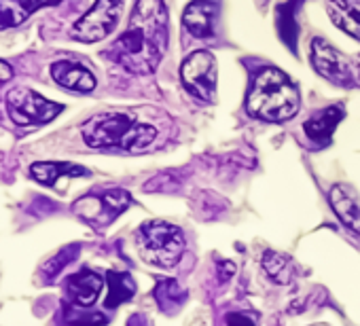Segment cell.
<instances>
[{"label":"cell","instance_id":"obj_1","mask_svg":"<svg viewBox=\"0 0 360 326\" xmlns=\"http://www.w3.org/2000/svg\"><path fill=\"white\" fill-rule=\"evenodd\" d=\"M167 47V11L163 0H136L127 30L108 56L125 70L148 74L157 68Z\"/></svg>","mask_w":360,"mask_h":326},{"label":"cell","instance_id":"obj_2","mask_svg":"<svg viewBox=\"0 0 360 326\" xmlns=\"http://www.w3.org/2000/svg\"><path fill=\"white\" fill-rule=\"evenodd\" d=\"M159 138V127L140 121L136 112H102L83 125V140L91 148L142 152Z\"/></svg>","mask_w":360,"mask_h":326},{"label":"cell","instance_id":"obj_3","mask_svg":"<svg viewBox=\"0 0 360 326\" xmlns=\"http://www.w3.org/2000/svg\"><path fill=\"white\" fill-rule=\"evenodd\" d=\"M246 108L252 117L280 123L297 115L299 91L284 72L278 68H265L250 85Z\"/></svg>","mask_w":360,"mask_h":326},{"label":"cell","instance_id":"obj_4","mask_svg":"<svg viewBox=\"0 0 360 326\" xmlns=\"http://www.w3.org/2000/svg\"><path fill=\"white\" fill-rule=\"evenodd\" d=\"M140 250L142 256L157 267H176L185 254V235L178 227L165 221H148L140 227Z\"/></svg>","mask_w":360,"mask_h":326},{"label":"cell","instance_id":"obj_5","mask_svg":"<svg viewBox=\"0 0 360 326\" xmlns=\"http://www.w3.org/2000/svg\"><path fill=\"white\" fill-rule=\"evenodd\" d=\"M7 110L18 125L30 127V125H43L53 121L64 110V106L43 98L32 89L15 87L7 93Z\"/></svg>","mask_w":360,"mask_h":326},{"label":"cell","instance_id":"obj_6","mask_svg":"<svg viewBox=\"0 0 360 326\" xmlns=\"http://www.w3.org/2000/svg\"><path fill=\"white\" fill-rule=\"evenodd\" d=\"M125 0H96L94 7L72 26L70 37L81 43L104 41L119 24Z\"/></svg>","mask_w":360,"mask_h":326},{"label":"cell","instance_id":"obj_7","mask_svg":"<svg viewBox=\"0 0 360 326\" xmlns=\"http://www.w3.org/2000/svg\"><path fill=\"white\" fill-rule=\"evenodd\" d=\"M180 77L191 96L210 102L217 89V60L210 51H193L180 66Z\"/></svg>","mask_w":360,"mask_h":326},{"label":"cell","instance_id":"obj_8","mask_svg":"<svg viewBox=\"0 0 360 326\" xmlns=\"http://www.w3.org/2000/svg\"><path fill=\"white\" fill-rule=\"evenodd\" d=\"M131 204V195L123 189H112L106 191L100 197H85L75 204V210L89 221L91 225H106L115 221L121 212H125Z\"/></svg>","mask_w":360,"mask_h":326},{"label":"cell","instance_id":"obj_9","mask_svg":"<svg viewBox=\"0 0 360 326\" xmlns=\"http://www.w3.org/2000/svg\"><path fill=\"white\" fill-rule=\"evenodd\" d=\"M311 62H314V68L318 70V74H322L324 79H328L337 85H352L354 83L352 81L354 72H352L349 62L322 39H314Z\"/></svg>","mask_w":360,"mask_h":326},{"label":"cell","instance_id":"obj_10","mask_svg":"<svg viewBox=\"0 0 360 326\" xmlns=\"http://www.w3.org/2000/svg\"><path fill=\"white\" fill-rule=\"evenodd\" d=\"M51 77L56 79L58 85L72 89V91H81V93H89L96 89V77L94 72L83 66L81 62H72V60H60L51 64Z\"/></svg>","mask_w":360,"mask_h":326},{"label":"cell","instance_id":"obj_11","mask_svg":"<svg viewBox=\"0 0 360 326\" xmlns=\"http://www.w3.org/2000/svg\"><path fill=\"white\" fill-rule=\"evenodd\" d=\"M64 0H0V30L22 26L43 7H58Z\"/></svg>","mask_w":360,"mask_h":326},{"label":"cell","instance_id":"obj_12","mask_svg":"<svg viewBox=\"0 0 360 326\" xmlns=\"http://www.w3.org/2000/svg\"><path fill=\"white\" fill-rule=\"evenodd\" d=\"M104 288L102 278L91 271V269H81L75 275H70L66 280V292L68 299L77 305V307H89L96 303V299L100 296Z\"/></svg>","mask_w":360,"mask_h":326},{"label":"cell","instance_id":"obj_13","mask_svg":"<svg viewBox=\"0 0 360 326\" xmlns=\"http://www.w3.org/2000/svg\"><path fill=\"white\" fill-rule=\"evenodd\" d=\"M214 18L217 9L210 0H193L185 9L183 24L195 39H208L214 32Z\"/></svg>","mask_w":360,"mask_h":326},{"label":"cell","instance_id":"obj_14","mask_svg":"<svg viewBox=\"0 0 360 326\" xmlns=\"http://www.w3.org/2000/svg\"><path fill=\"white\" fill-rule=\"evenodd\" d=\"M326 11L337 28L360 41V0H326Z\"/></svg>","mask_w":360,"mask_h":326},{"label":"cell","instance_id":"obj_15","mask_svg":"<svg viewBox=\"0 0 360 326\" xmlns=\"http://www.w3.org/2000/svg\"><path fill=\"white\" fill-rule=\"evenodd\" d=\"M89 172L68 161H37L30 166V176L45 187H53L64 176H87Z\"/></svg>","mask_w":360,"mask_h":326},{"label":"cell","instance_id":"obj_16","mask_svg":"<svg viewBox=\"0 0 360 326\" xmlns=\"http://www.w3.org/2000/svg\"><path fill=\"white\" fill-rule=\"evenodd\" d=\"M328 202L335 210V214L339 216V221L349 227L354 233H360V204L356 202V197L345 189V187H333L328 193Z\"/></svg>","mask_w":360,"mask_h":326},{"label":"cell","instance_id":"obj_17","mask_svg":"<svg viewBox=\"0 0 360 326\" xmlns=\"http://www.w3.org/2000/svg\"><path fill=\"white\" fill-rule=\"evenodd\" d=\"M343 119V108L341 106H330L322 112H316L314 117H309L303 125L305 133L309 140L322 144V142H328V138L333 136L337 123Z\"/></svg>","mask_w":360,"mask_h":326},{"label":"cell","instance_id":"obj_18","mask_svg":"<svg viewBox=\"0 0 360 326\" xmlns=\"http://www.w3.org/2000/svg\"><path fill=\"white\" fill-rule=\"evenodd\" d=\"M106 280H108V296L104 301L106 307L115 309V307H119L121 303L129 301L136 294V284H134V280H131L129 273L108 271L106 273Z\"/></svg>","mask_w":360,"mask_h":326},{"label":"cell","instance_id":"obj_19","mask_svg":"<svg viewBox=\"0 0 360 326\" xmlns=\"http://www.w3.org/2000/svg\"><path fill=\"white\" fill-rule=\"evenodd\" d=\"M263 269L276 284H290L292 282V263L286 254L267 250L263 254Z\"/></svg>","mask_w":360,"mask_h":326},{"label":"cell","instance_id":"obj_20","mask_svg":"<svg viewBox=\"0 0 360 326\" xmlns=\"http://www.w3.org/2000/svg\"><path fill=\"white\" fill-rule=\"evenodd\" d=\"M187 292L183 290V286H178L174 280H161L155 288V299H157V305L163 309V311H174L178 305H183Z\"/></svg>","mask_w":360,"mask_h":326},{"label":"cell","instance_id":"obj_21","mask_svg":"<svg viewBox=\"0 0 360 326\" xmlns=\"http://www.w3.org/2000/svg\"><path fill=\"white\" fill-rule=\"evenodd\" d=\"M79 252H81V248L79 246H68V248H62V252H58L47 265H45V269H43V273H45V278L47 280H53L68 263H72L77 256H79Z\"/></svg>","mask_w":360,"mask_h":326},{"label":"cell","instance_id":"obj_22","mask_svg":"<svg viewBox=\"0 0 360 326\" xmlns=\"http://www.w3.org/2000/svg\"><path fill=\"white\" fill-rule=\"evenodd\" d=\"M106 324V318L102 313H79V311H66V326H102Z\"/></svg>","mask_w":360,"mask_h":326},{"label":"cell","instance_id":"obj_23","mask_svg":"<svg viewBox=\"0 0 360 326\" xmlns=\"http://www.w3.org/2000/svg\"><path fill=\"white\" fill-rule=\"evenodd\" d=\"M227 326H257L250 315L244 313H229L227 315Z\"/></svg>","mask_w":360,"mask_h":326},{"label":"cell","instance_id":"obj_24","mask_svg":"<svg viewBox=\"0 0 360 326\" xmlns=\"http://www.w3.org/2000/svg\"><path fill=\"white\" fill-rule=\"evenodd\" d=\"M13 77V68L7 64V62H3L0 60V83H5V81H9Z\"/></svg>","mask_w":360,"mask_h":326}]
</instances>
